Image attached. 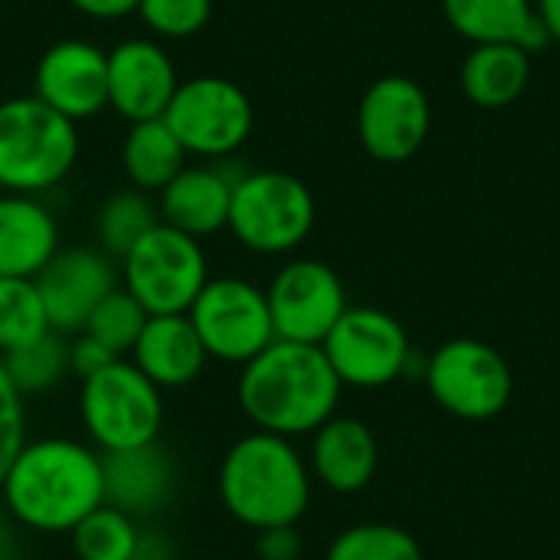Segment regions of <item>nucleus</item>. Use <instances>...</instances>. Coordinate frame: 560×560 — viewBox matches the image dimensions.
Wrapping results in <instances>:
<instances>
[{"instance_id": "obj_20", "label": "nucleus", "mask_w": 560, "mask_h": 560, "mask_svg": "<svg viewBox=\"0 0 560 560\" xmlns=\"http://www.w3.org/2000/svg\"><path fill=\"white\" fill-rule=\"evenodd\" d=\"M102 472L105 505L131 515L135 522L164 509L177 482L174 459L158 443L121 453H102Z\"/></svg>"}, {"instance_id": "obj_5", "label": "nucleus", "mask_w": 560, "mask_h": 560, "mask_svg": "<svg viewBox=\"0 0 560 560\" xmlns=\"http://www.w3.org/2000/svg\"><path fill=\"white\" fill-rule=\"evenodd\" d=\"M164 390L131 361L118 358L79 384V417L98 453L158 443L164 427Z\"/></svg>"}, {"instance_id": "obj_18", "label": "nucleus", "mask_w": 560, "mask_h": 560, "mask_svg": "<svg viewBox=\"0 0 560 560\" xmlns=\"http://www.w3.org/2000/svg\"><path fill=\"white\" fill-rule=\"evenodd\" d=\"M236 177H230L217 164H187L161 194H158V213L161 223L194 236L207 240L230 223V203H233Z\"/></svg>"}, {"instance_id": "obj_22", "label": "nucleus", "mask_w": 560, "mask_h": 560, "mask_svg": "<svg viewBox=\"0 0 560 560\" xmlns=\"http://www.w3.org/2000/svg\"><path fill=\"white\" fill-rule=\"evenodd\" d=\"M443 16L472 46L515 43L528 56L541 52L551 36L535 13V0H443Z\"/></svg>"}, {"instance_id": "obj_7", "label": "nucleus", "mask_w": 560, "mask_h": 560, "mask_svg": "<svg viewBox=\"0 0 560 560\" xmlns=\"http://www.w3.org/2000/svg\"><path fill=\"white\" fill-rule=\"evenodd\" d=\"M118 276L148 315H187L210 282V266L200 240L158 223L121 259Z\"/></svg>"}, {"instance_id": "obj_36", "label": "nucleus", "mask_w": 560, "mask_h": 560, "mask_svg": "<svg viewBox=\"0 0 560 560\" xmlns=\"http://www.w3.org/2000/svg\"><path fill=\"white\" fill-rule=\"evenodd\" d=\"M131 560H174V551H171V545H167L164 538H158V535H141L138 551H135V558Z\"/></svg>"}, {"instance_id": "obj_9", "label": "nucleus", "mask_w": 560, "mask_h": 560, "mask_svg": "<svg viewBox=\"0 0 560 560\" xmlns=\"http://www.w3.org/2000/svg\"><path fill=\"white\" fill-rule=\"evenodd\" d=\"M164 121L190 158L217 161L253 135V102L226 75H194L177 85Z\"/></svg>"}, {"instance_id": "obj_31", "label": "nucleus", "mask_w": 560, "mask_h": 560, "mask_svg": "<svg viewBox=\"0 0 560 560\" xmlns=\"http://www.w3.org/2000/svg\"><path fill=\"white\" fill-rule=\"evenodd\" d=\"M213 13V0H141L138 16L158 39L197 36Z\"/></svg>"}, {"instance_id": "obj_11", "label": "nucleus", "mask_w": 560, "mask_h": 560, "mask_svg": "<svg viewBox=\"0 0 560 560\" xmlns=\"http://www.w3.org/2000/svg\"><path fill=\"white\" fill-rule=\"evenodd\" d=\"M341 387L377 390L404 377L410 364L407 328L381 308H351L322 341Z\"/></svg>"}, {"instance_id": "obj_23", "label": "nucleus", "mask_w": 560, "mask_h": 560, "mask_svg": "<svg viewBox=\"0 0 560 560\" xmlns=\"http://www.w3.org/2000/svg\"><path fill=\"white\" fill-rule=\"evenodd\" d=\"M532 79V56L515 43H486L472 46L459 69L463 95L476 108H509L515 105Z\"/></svg>"}, {"instance_id": "obj_27", "label": "nucleus", "mask_w": 560, "mask_h": 560, "mask_svg": "<svg viewBox=\"0 0 560 560\" xmlns=\"http://www.w3.org/2000/svg\"><path fill=\"white\" fill-rule=\"evenodd\" d=\"M72 551L79 560H131L138 551V522L112 505L89 512L72 532Z\"/></svg>"}, {"instance_id": "obj_28", "label": "nucleus", "mask_w": 560, "mask_h": 560, "mask_svg": "<svg viewBox=\"0 0 560 560\" xmlns=\"http://www.w3.org/2000/svg\"><path fill=\"white\" fill-rule=\"evenodd\" d=\"M49 315L33 279H0V354L49 335Z\"/></svg>"}, {"instance_id": "obj_12", "label": "nucleus", "mask_w": 560, "mask_h": 560, "mask_svg": "<svg viewBox=\"0 0 560 560\" xmlns=\"http://www.w3.org/2000/svg\"><path fill=\"white\" fill-rule=\"evenodd\" d=\"M272 328L279 341L318 345L348 312L341 276L322 259L285 262L266 289Z\"/></svg>"}, {"instance_id": "obj_8", "label": "nucleus", "mask_w": 560, "mask_h": 560, "mask_svg": "<svg viewBox=\"0 0 560 560\" xmlns=\"http://www.w3.org/2000/svg\"><path fill=\"white\" fill-rule=\"evenodd\" d=\"M427 387L433 400L469 423L495 420L515 394L512 364L479 338H453L440 345L427 364Z\"/></svg>"}, {"instance_id": "obj_35", "label": "nucleus", "mask_w": 560, "mask_h": 560, "mask_svg": "<svg viewBox=\"0 0 560 560\" xmlns=\"http://www.w3.org/2000/svg\"><path fill=\"white\" fill-rule=\"evenodd\" d=\"M141 0H69V7H75L79 13L92 16V20H121L138 13Z\"/></svg>"}, {"instance_id": "obj_19", "label": "nucleus", "mask_w": 560, "mask_h": 560, "mask_svg": "<svg viewBox=\"0 0 560 560\" xmlns=\"http://www.w3.org/2000/svg\"><path fill=\"white\" fill-rule=\"evenodd\" d=\"M56 253L52 210L39 197L0 190V279H36Z\"/></svg>"}, {"instance_id": "obj_1", "label": "nucleus", "mask_w": 560, "mask_h": 560, "mask_svg": "<svg viewBox=\"0 0 560 560\" xmlns=\"http://www.w3.org/2000/svg\"><path fill=\"white\" fill-rule=\"evenodd\" d=\"M7 515L36 535H69L89 512L105 505L102 453L69 440H26L3 482Z\"/></svg>"}, {"instance_id": "obj_13", "label": "nucleus", "mask_w": 560, "mask_h": 560, "mask_svg": "<svg viewBox=\"0 0 560 560\" xmlns=\"http://www.w3.org/2000/svg\"><path fill=\"white\" fill-rule=\"evenodd\" d=\"M361 148L381 164L410 161L430 138L433 105L420 82L407 75H381L358 102Z\"/></svg>"}, {"instance_id": "obj_34", "label": "nucleus", "mask_w": 560, "mask_h": 560, "mask_svg": "<svg viewBox=\"0 0 560 560\" xmlns=\"http://www.w3.org/2000/svg\"><path fill=\"white\" fill-rule=\"evenodd\" d=\"M256 558L259 560H299L302 558V538H299L295 525L256 532Z\"/></svg>"}, {"instance_id": "obj_15", "label": "nucleus", "mask_w": 560, "mask_h": 560, "mask_svg": "<svg viewBox=\"0 0 560 560\" xmlns=\"http://www.w3.org/2000/svg\"><path fill=\"white\" fill-rule=\"evenodd\" d=\"M33 95L69 121L95 118L108 108V52L89 39H59L39 62Z\"/></svg>"}, {"instance_id": "obj_17", "label": "nucleus", "mask_w": 560, "mask_h": 560, "mask_svg": "<svg viewBox=\"0 0 560 560\" xmlns=\"http://www.w3.org/2000/svg\"><path fill=\"white\" fill-rule=\"evenodd\" d=\"M381 466V446L374 430L354 417H331L312 433L308 469L325 489L338 495H354L368 489Z\"/></svg>"}, {"instance_id": "obj_10", "label": "nucleus", "mask_w": 560, "mask_h": 560, "mask_svg": "<svg viewBox=\"0 0 560 560\" xmlns=\"http://www.w3.org/2000/svg\"><path fill=\"white\" fill-rule=\"evenodd\" d=\"M207 354L223 364H246L276 341L266 289L236 276H210L187 312Z\"/></svg>"}, {"instance_id": "obj_29", "label": "nucleus", "mask_w": 560, "mask_h": 560, "mask_svg": "<svg viewBox=\"0 0 560 560\" xmlns=\"http://www.w3.org/2000/svg\"><path fill=\"white\" fill-rule=\"evenodd\" d=\"M325 560H423V551L407 528L364 522L335 535Z\"/></svg>"}, {"instance_id": "obj_21", "label": "nucleus", "mask_w": 560, "mask_h": 560, "mask_svg": "<svg viewBox=\"0 0 560 560\" xmlns=\"http://www.w3.org/2000/svg\"><path fill=\"white\" fill-rule=\"evenodd\" d=\"M210 354L187 315H151L131 348V364L161 390L194 384Z\"/></svg>"}, {"instance_id": "obj_30", "label": "nucleus", "mask_w": 560, "mask_h": 560, "mask_svg": "<svg viewBox=\"0 0 560 560\" xmlns=\"http://www.w3.org/2000/svg\"><path fill=\"white\" fill-rule=\"evenodd\" d=\"M148 318H151V315L141 308V302H138L131 292H125V289L118 285L115 292H108V295L95 305V312L89 315L82 335L95 338V341H98L102 348H108L115 358H125V354H131L135 341L141 338Z\"/></svg>"}, {"instance_id": "obj_16", "label": "nucleus", "mask_w": 560, "mask_h": 560, "mask_svg": "<svg viewBox=\"0 0 560 560\" xmlns=\"http://www.w3.org/2000/svg\"><path fill=\"white\" fill-rule=\"evenodd\" d=\"M180 79L158 39L131 36L108 49V108L128 125L164 118Z\"/></svg>"}, {"instance_id": "obj_26", "label": "nucleus", "mask_w": 560, "mask_h": 560, "mask_svg": "<svg viewBox=\"0 0 560 560\" xmlns=\"http://www.w3.org/2000/svg\"><path fill=\"white\" fill-rule=\"evenodd\" d=\"M7 377L23 397L52 390L69 374V341L56 331L0 354Z\"/></svg>"}, {"instance_id": "obj_14", "label": "nucleus", "mask_w": 560, "mask_h": 560, "mask_svg": "<svg viewBox=\"0 0 560 560\" xmlns=\"http://www.w3.org/2000/svg\"><path fill=\"white\" fill-rule=\"evenodd\" d=\"M56 335H79L95 305L121 285L115 259L98 246H59L33 279Z\"/></svg>"}, {"instance_id": "obj_6", "label": "nucleus", "mask_w": 560, "mask_h": 560, "mask_svg": "<svg viewBox=\"0 0 560 560\" xmlns=\"http://www.w3.org/2000/svg\"><path fill=\"white\" fill-rule=\"evenodd\" d=\"M315 226V197L289 171H249L236 177L226 230L259 256L299 249Z\"/></svg>"}, {"instance_id": "obj_24", "label": "nucleus", "mask_w": 560, "mask_h": 560, "mask_svg": "<svg viewBox=\"0 0 560 560\" xmlns=\"http://www.w3.org/2000/svg\"><path fill=\"white\" fill-rule=\"evenodd\" d=\"M187 158L190 154L164 118L128 125V135L121 141V171L128 184L144 194H161L187 167Z\"/></svg>"}, {"instance_id": "obj_25", "label": "nucleus", "mask_w": 560, "mask_h": 560, "mask_svg": "<svg viewBox=\"0 0 560 560\" xmlns=\"http://www.w3.org/2000/svg\"><path fill=\"white\" fill-rule=\"evenodd\" d=\"M158 223H161V213H158V200L151 194L135 190V187L118 190L95 213L98 249L121 262Z\"/></svg>"}, {"instance_id": "obj_33", "label": "nucleus", "mask_w": 560, "mask_h": 560, "mask_svg": "<svg viewBox=\"0 0 560 560\" xmlns=\"http://www.w3.org/2000/svg\"><path fill=\"white\" fill-rule=\"evenodd\" d=\"M112 361H118L108 348H102L95 338H89V335H75L72 341H69V374L82 384V381H89L92 374H98L102 368H108Z\"/></svg>"}, {"instance_id": "obj_3", "label": "nucleus", "mask_w": 560, "mask_h": 560, "mask_svg": "<svg viewBox=\"0 0 560 560\" xmlns=\"http://www.w3.org/2000/svg\"><path fill=\"white\" fill-rule=\"evenodd\" d=\"M217 492L230 518L253 532L299 525L312 502V469L292 440L253 430L220 463Z\"/></svg>"}, {"instance_id": "obj_38", "label": "nucleus", "mask_w": 560, "mask_h": 560, "mask_svg": "<svg viewBox=\"0 0 560 560\" xmlns=\"http://www.w3.org/2000/svg\"><path fill=\"white\" fill-rule=\"evenodd\" d=\"M0 560H23L20 545H16V532L7 522H0Z\"/></svg>"}, {"instance_id": "obj_2", "label": "nucleus", "mask_w": 560, "mask_h": 560, "mask_svg": "<svg viewBox=\"0 0 560 560\" xmlns=\"http://www.w3.org/2000/svg\"><path fill=\"white\" fill-rule=\"evenodd\" d=\"M341 381L331 371L318 345L272 341L253 361L243 364L236 381V400L246 420L285 440L312 436L338 413Z\"/></svg>"}, {"instance_id": "obj_32", "label": "nucleus", "mask_w": 560, "mask_h": 560, "mask_svg": "<svg viewBox=\"0 0 560 560\" xmlns=\"http://www.w3.org/2000/svg\"><path fill=\"white\" fill-rule=\"evenodd\" d=\"M23 443H26V404L0 361V482L10 463L16 459V453L23 450Z\"/></svg>"}, {"instance_id": "obj_37", "label": "nucleus", "mask_w": 560, "mask_h": 560, "mask_svg": "<svg viewBox=\"0 0 560 560\" xmlns=\"http://www.w3.org/2000/svg\"><path fill=\"white\" fill-rule=\"evenodd\" d=\"M535 13L545 23L551 43H560V0H535Z\"/></svg>"}, {"instance_id": "obj_4", "label": "nucleus", "mask_w": 560, "mask_h": 560, "mask_svg": "<svg viewBox=\"0 0 560 560\" xmlns=\"http://www.w3.org/2000/svg\"><path fill=\"white\" fill-rule=\"evenodd\" d=\"M79 161V128L36 95L0 102V190L43 194L69 177Z\"/></svg>"}]
</instances>
